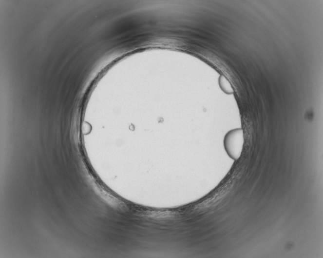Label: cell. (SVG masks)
Segmentation results:
<instances>
[{
  "label": "cell",
  "mask_w": 323,
  "mask_h": 258,
  "mask_svg": "<svg viewBox=\"0 0 323 258\" xmlns=\"http://www.w3.org/2000/svg\"><path fill=\"white\" fill-rule=\"evenodd\" d=\"M245 142L242 129H236L228 132L225 137L224 147L228 156L234 160L241 158Z\"/></svg>",
  "instance_id": "obj_1"
},
{
  "label": "cell",
  "mask_w": 323,
  "mask_h": 258,
  "mask_svg": "<svg viewBox=\"0 0 323 258\" xmlns=\"http://www.w3.org/2000/svg\"><path fill=\"white\" fill-rule=\"evenodd\" d=\"M220 85L223 90L227 93V94H231L233 92V89L230 83H229L228 81L223 77H221L220 79Z\"/></svg>",
  "instance_id": "obj_2"
}]
</instances>
